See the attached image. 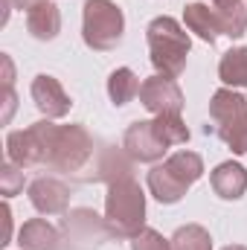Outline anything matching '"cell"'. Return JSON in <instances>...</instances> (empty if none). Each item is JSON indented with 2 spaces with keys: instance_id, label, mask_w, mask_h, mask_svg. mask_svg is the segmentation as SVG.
Segmentation results:
<instances>
[{
  "instance_id": "3957f363",
  "label": "cell",
  "mask_w": 247,
  "mask_h": 250,
  "mask_svg": "<svg viewBox=\"0 0 247 250\" xmlns=\"http://www.w3.org/2000/svg\"><path fill=\"white\" fill-rule=\"evenodd\" d=\"M148 38V53H151V64L160 76L178 79L186 67V56L192 50V41L186 35V29L169 15L154 18L145 29Z\"/></svg>"
},
{
  "instance_id": "4fadbf2b",
  "label": "cell",
  "mask_w": 247,
  "mask_h": 250,
  "mask_svg": "<svg viewBox=\"0 0 247 250\" xmlns=\"http://www.w3.org/2000/svg\"><path fill=\"white\" fill-rule=\"evenodd\" d=\"M184 21L198 38H204V41H209V44H215V38L224 35L221 18H218L215 9L206 6V3H189L184 9Z\"/></svg>"
},
{
  "instance_id": "e0dca14e",
  "label": "cell",
  "mask_w": 247,
  "mask_h": 250,
  "mask_svg": "<svg viewBox=\"0 0 247 250\" xmlns=\"http://www.w3.org/2000/svg\"><path fill=\"white\" fill-rule=\"evenodd\" d=\"M212 9H215V15L221 18L224 35H230V38L245 35V29H247L245 0H212Z\"/></svg>"
},
{
  "instance_id": "2e32d148",
  "label": "cell",
  "mask_w": 247,
  "mask_h": 250,
  "mask_svg": "<svg viewBox=\"0 0 247 250\" xmlns=\"http://www.w3.org/2000/svg\"><path fill=\"white\" fill-rule=\"evenodd\" d=\"M26 26L35 38L41 41H53L62 29V15H59V6H53L50 0L35 6L32 12H26Z\"/></svg>"
},
{
  "instance_id": "ffe728a7",
  "label": "cell",
  "mask_w": 247,
  "mask_h": 250,
  "mask_svg": "<svg viewBox=\"0 0 247 250\" xmlns=\"http://www.w3.org/2000/svg\"><path fill=\"white\" fill-rule=\"evenodd\" d=\"M172 250H212V239L201 224H186L172 236Z\"/></svg>"
},
{
  "instance_id": "8fae6325",
  "label": "cell",
  "mask_w": 247,
  "mask_h": 250,
  "mask_svg": "<svg viewBox=\"0 0 247 250\" xmlns=\"http://www.w3.org/2000/svg\"><path fill=\"white\" fill-rule=\"evenodd\" d=\"M67 236L73 242H79V248H96L99 242H105L111 236V227H108V221H99L96 212L76 209L67 215Z\"/></svg>"
},
{
  "instance_id": "ac0fdd59",
  "label": "cell",
  "mask_w": 247,
  "mask_h": 250,
  "mask_svg": "<svg viewBox=\"0 0 247 250\" xmlns=\"http://www.w3.org/2000/svg\"><path fill=\"white\" fill-rule=\"evenodd\" d=\"M218 76L224 84H236V87H245L247 84V47H239V50H230L221 56V64H218Z\"/></svg>"
},
{
  "instance_id": "5bb4252c",
  "label": "cell",
  "mask_w": 247,
  "mask_h": 250,
  "mask_svg": "<svg viewBox=\"0 0 247 250\" xmlns=\"http://www.w3.org/2000/svg\"><path fill=\"white\" fill-rule=\"evenodd\" d=\"M18 245H21V250H59L62 248V236L44 218H32V221H26L21 227Z\"/></svg>"
},
{
  "instance_id": "9c48e42d",
  "label": "cell",
  "mask_w": 247,
  "mask_h": 250,
  "mask_svg": "<svg viewBox=\"0 0 247 250\" xmlns=\"http://www.w3.org/2000/svg\"><path fill=\"white\" fill-rule=\"evenodd\" d=\"M140 102H143L154 117H160V114H181V108H184V93H181V87H178L175 79L157 73V76H151V79H145V82L140 84Z\"/></svg>"
},
{
  "instance_id": "52a82bcc",
  "label": "cell",
  "mask_w": 247,
  "mask_h": 250,
  "mask_svg": "<svg viewBox=\"0 0 247 250\" xmlns=\"http://www.w3.org/2000/svg\"><path fill=\"white\" fill-rule=\"evenodd\" d=\"M93 154V140L82 125H56L47 166L56 172H79Z\"/></svg>"
},
{
  "instance_id": "d4e9b609",
  "label": "cell",
  "mask_w": 247,
  "mask_h": 250,
  "mask_svg": "<svg viewBox=\"0 0 247 250\" xmlns=\"http://www.w3.org/2000/svg\"><path fill=\"white\" fill-rule=\"evenodd\" d=\"M224 250H247V248H242V245H233V248H224Z\"/></svg>"
},
{
  "instance_id": "ba28073f",
  "label": "cell",
  "mask_w": 247,
  "mask_h": 250,
  "mask_svg": "<svg viewBox=\"0 0 247 250\" xmlns=\"http://www.w3.org/2000/svg\"><path fill=\"white\" fill-rule=\"evenodd\" d=\"M53 134H56V125L50 123V120L32 123L29 128H23V131H12L6 137L9 160L18 163L21 169H26V166H47Z\"/></svg>"
},
{
  "instance_id": "277c9868",
  "label": "cell",
  "mask_w": 247,
  "mask_h": 250,
  "mask_svg": "<svg viewBox=\"0 0 247 250\" xmlns=\"http://www.w3.org/2000/svg\"><path fill=\"white\" fill-rule=\"evenodd\" d=\"M201 175H204V160L195 151H178L163 166H154L148 172V189L160 204H175Z\"/></svg>"
},
{
  "instance_id": "7a4b0ae2",
  "label": "cell",
  "mask_w": 247,
  "mask_h": 250,
  "mask_svg": "<svg viewBox=\"0 0 247 250\" xmlns=\"http://www.w3.org/2000/svg\"><path fill=\"white\" fill-rule=\"evenodd\" d=\"M105 221L111 236L134 239L145 224V195L131 175H120L111 181L105 198Z\"/></svg>"
},
{
  "instance_id": "44dd1931",
  "label": "cell",
  "mask_w": 247,
  "mask_h": 250,
  "mask_svg": "<svg viewBox=\"0 0 247 250\" xmlns=\"http://www.w3.org/2000/svg\"><path fill=\"white\" fill-rule=\"evenodd\" d=\"M23 189V172H21V166L18 163H3V169H0V192L6 195V198H12V195H18Z\"/></svg>"
},
{
  "instance_id": "d6986e66",
  "label": "cell",
  "mask_w": 247,
  "mask_h": 250,
  "mask_svg": "<svg viewBox=\"0 0 247 250\" xmlns=\"http://www.w3.org/2000/svg\"><path fill=\"white\" fill-rule=\"evenodd\" d=\"M137 93H140V79L134 76V70L120 67V70L111 73V79H108V96H111L114 105H128Z\"/></svg>"
},
{
  "instance_id": "30bf717a",
  "label": "cell",
  "mask_w": 247,
  "mask_h": 250,
  "mask_svg": "<svg viewBox=\"0 0 247 250\" xmlns=\"http://www.w3.org/2000/svg\"><path fill=\"white\" fill-rule=\"evenodd\" d=\"M32 99H35L38 111L47 114V120L64 117V114L70 111V105H73L70 96L64 93V87L59 84V79H53V76H47V73L35 76V82H32Z\"/></svg>"
},
{
  "instance_id": "cb8c5ba5",
  "label": "cell",
  "mask_w": 247,
  "mask_h": 250,
  "mask_svg": "<svg viewBox=\"0 0 247 250\" xmlns=\"http://www.w3.org/2000/svg\"><path fill=\"white\" fill-rule=\"evenodd\" d=\"M3 227H6V233H3L0 245H9V230H12V212H9V207H3Z\"/></svg>"
},
{
  "instance_id": "9a60e30c",
  "label": "cell",
  "mask_w": 247,
  "mask_h": 250,
  "mask_svg": "<svg viewBox=\"0 0 247 250\" xmlns=\"http://www.w3.org/2000/svg\"><path fill=\"white\" fill-rule=\"evenodd\" d=\"M212 189L221 195V198H227V201H236V198H242L247 189V172L245 166H239V163H221L215 172H212Z\"/></svg>"
},
{
  "instance_id": "603a6c76",
  "label": "cell",
  "mask_w": 247,
  "mask_h": 250,
  "mask_svg": "<svg viewBox=\"0 0 247 250\" xmlns=\"http://www.w3.org/2000/svg\"><path fill=\"white\" fill-rule=\"evenodd\" d=\"M6 3H12L15 9H23V12H32L35 6H41V3H47V0H6Z\"/></svg>"
},
{
  "instance_id": "7402d4cb",
  "label": "cell",
  "mask_w": 247,
  "mask_h": 250,
  "mask_svg": "<svg viewBox=\"0 0 247 250\" xmlns=\"http://www.w3.org/2000/svg\"><path fill=\"white\" fill-rule=\"evenodd\" d=\"M131 250H172V242H166L157 230L143 227V230L131 239Z\"/></svg>"
},
{
  "instance_id": "5b68a950",
  "label": "cell",
  "mask_w": 247,
  "mask_h": 250,
  "mask_svg": "<svg viewBox=\"0 0 247 250\" xmlns=\"http://www.w3.org/2000/svg\"><path fill=\"white\" fill-rule=\"evenodd\" d=\"M209 117L215 123L218 137L230 146V151L247 154V102L242 93H233L227 87L212 93Z\"/></svg>"
},
{
  "instance_id": "8992f818",
  "label": "cell",
  "mask_w": 247,
  "mask_h": 250,
  "mask_svg": "<svg viewBox=\"0 0 247 250\" xmlns=\"http://www.w3.org/2000/svg\"><path fill=\"white\" fill-rule=\"evenodd\" d=\"M84 44L105 53L114 50L123 41V29H125V18L123 9L111 0H87L84 3Z\"/></svg>"
},
{
  "instance_id": "6da1fadb",
  "label": "cell",
  "mask_w": 247,
  "mask_h": 250,
  "mask_svg": "<svg viewBox=\"0 0 247 250\" xmlns=\"http://www.w3.org/2000/svg\"><path fill=\"white\" fill-rule=\"evenodd\" d=\"M189 140V128L184 125L181 114H160L154 120L134 123L125 131V151L140 163L160 160L172 146H181Z\"/></svg>"
},
{
  "instance_id": "7c38bea8",
  "label": "cell",
  "mask_w": 247,
  "mask_h": 250,
  "mask_svg": "<svg viewBox=\"0 0 247 250\" xmlns=\"http://www.w3.org/2000/svg\"><path fill=\"white\" fill-rule=\"evenodd\" d=\"M29 201L38 212L44 215H59L67 209V201H70V189L64 187L62 181L56 178H38L32 187H29Z\"/></svg>"
}]
</instances>
